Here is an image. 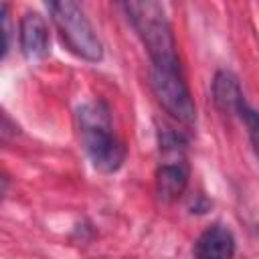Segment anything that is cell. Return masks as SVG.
<instances>
[{"mask_svg": "<svg viewBox=\"0 0 259 259\" xmlns=\"http://www.w3.org/2000/svg\"><path fill=\"white\" fill-rule=\"evenodd\" d=\"M77 121L85 152L99 172H115L125 160V146L111 127L109 107L103 101H91L77 109Z\"/></svg>", "mask_w": 259, "mask_h": 259, "instance_id": "cell-1", "label": "cell"}, {"mask_svg": "<svg viewBox=\"0 0 259 259\" xmlns=\"http://www.w3.org/2000/svg\"><path fill=\"white\" fill-rule=\"evenodd\" d=\"M188 184V166L184 154H170L156 172V192L162 202L178 200Z\"/></svg>", "mask_w": 259, "mask_h": 259, "instance_id": "cell-5", "label": "cell"}, {"mask_svg": "<svg viewBox=\"0 0 259 259\" xmlns=\"http://www.w3.org/2000/svg\"><path fill=\"white\" fill-rule=\"evenodd\" d=\"M47 6H49L51 18H53L63 42L67 45V49L85 61H91V63L101 61L103 45H101L99 36L95 34L83 8L73 0L49 2Z\"/></svg>", "mask_w": 259, "mask_h": 259, "instance_id": "cell-3", "label": "cell"}, {"mask_svg": "<svg viewBox=\"0 0 259 259\" xmlns=\"http://www.w3.org/2000/svg\"><path fill=\"white\" fill-rule=\"evenodd\" d=\"M196 259H233L235 257V237L225 225L208 227L194 243Z\"/></svg>", "mask_w": 259, "mask_h": 259, "instance_id": "cell-7", "label": "cell"}, {"mask_svg": "<svg viewBox=\"0 0 259 259\" xmlns=\"http://www.w3.org/2000/svg\"><path fill=\"white\" fill-rule=\"evenodd\" d=\"M239 115L247 125V132H249V138H251V144H253V152L259 160V111L245 103Z\"/></svg>", "mask_w": 259, "mask_h": 259, "instance_id": "cell-9", "label": "cell"}, {"mask_svg": "<svg viewBox=\"0 0 259 259\" xmlns=\"http://www.w3.org/2000/svg\"><path fill=\"white\" fill-rule=\"evenodd\" d=\"M212 101L223 113H241L245 97L239 79L231 71H219L212 79Z\"/></svg>", "mask_w": 259, "mask_h": 259, "instance_id": "cell-8", "label": "cell"}, {"mask_svg": "<svg viewBox=\"0 0 259 259\" xmlns=\"http://www.w3.org/2000/svg\"><path fill=\"white\" fill-rule=\"evenodd\" d=\"M20 51L28 61H40L51 51V34L45 18L38 12H26L20 18Z\"/></svg>", "mask_w": 259, "mask_h": 259, "instance_id": "cell-6", "label": "cell"}, {"mask_svg": "<svg viewBox=\"0 0 259 259\" xmlns=\"http://www.w3.org/2000/svg\"><path fill=\"white\" fill-rule=\"evenodd\" d=\"M152 89L160 105L174 119L186 125L196 121V105L184 81L180 63L166 67H152Z\"/></svg>", "mask_w": 259, "mask_h": 259, "instance_id": "cell-4", "label": "cell"}, {"mask_svg": "<svg viewBox=\"0 0 259 259\" xmlns=\"http://www.w3.org/2000/svg\"><path fill=\"white\" fill-rule=\"evenodd\" d=\"M121 8L125 10L132 26L142 38L150 55L152 67H166L180 63L176 55V40L162 4L152 0H140V2L132 0V2H123Z\"/></svg>", "mask_w": 259, "mask_h": 259, "instance_id": "cell-2", "label": "cell"}, {"mask_svg": "<svg viewBox=\"0 0 259 259\" xmlns=\"http://www.w3.org/2000/svg\"><path fill=\"white\" fill-rule=\"evenodd\" d=\"M2 34H4V45H2V57L8 55L10 47V20H8V6L2 4Z\"/></svg>", "mask_w": 259, "mask_h": 259, "instance_id": "cell-10", "label": "cell"}]
</instances>
